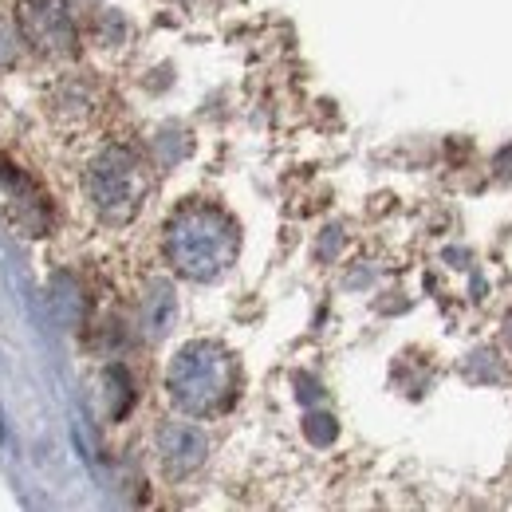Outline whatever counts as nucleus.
<instances>
[{"label": "nucleus", "instance_id": "nucleus-1", "mask_svg": "<svg viewBox=\"0 0 512 512\" xmlns=\"http://www.w3.org/2000/svg\"><path fill=\"white\" fill-rule=\"evenodd\" d=\"M166 249L182 276L217 280L237 260V225L213 205H190L170 221Z\"/></svg>", "mask_w": 512, "mask_h": 512}, {"label": "nucleus", "instance_id": "nucleus-2", "mask_svg": "<svg viewBox=\"0 0 512 512\" xmlns=\"http://www.w3.org/2000/svg\"><path fill=\"white\" fill-rule=\"evenodd\" d=\"M166 386L186 414H217L233 398L237 367L217 343H190L174 355Z\"/></svg>", "mask_w": 512, "mask_h": 512}, {"label": "nucleus", "instance_id": "nucleus-3", "mask_svg": "<svg viewBox=\"0 0 512 512\" xmlns=\"http://www.w3.org/2000/svg\"><path fill=\"white\" fill-rule=\"evenodd\" d=\"M142 190H146V178L127 150H107L87 174V197L111 221H127L142 201Z\"/></svg>", "mask_w": 512, "mask_h": 512}, {"label": "nucleus", "instance_id": "nucleus-4", "mask_svg": "<svg viewBox=\"0 0 512 512\" xmlns=\"http://www.w3.org/2000/svg\"><path fill=\"white\" fill-rule=\"evenodd\" d=\"M20 32L28 36L32 48L48 56H71L79 48L75 40V20L64 0H24L20 4Z\"/></svg>", "mask_w": 512, "mask_h": 512}, {"label": "nucleus", "instance_id": "nucleus-5", "mask_svg": "<svg viewBox=\"0 0 512 512\" xmlns=\"http://www.w3.org/2000/svg\"><path fill=\"white\" fill-rule=\"evenodd\" d=\"M162 461L170 473H190L205 461V438L193 426H166L162 430Z\"/></svg>", "mask_w": 512, "mask_h": 512}, {"label": "nucleus", "instance_id": "nucleus-6", "mask_svg": "<svg viewBox=\"0 0 512 512\" xmlns=\"http://www.w3.org/2000/svg\"><path fill=\"white\" fill-rule=\"evenodd\" d=\"M170 320H174V300H170V288H154V300L146 304V323H150V335H166Z\"/></svg>", "mask_w": 512, "mask_h": 512}, {"label": "nucleus", "instance_id": "nucleus-7", "mask_svg": "<svg viewBox=\"0 0 512 512\" xmlns=\"http://www.w3.org/2000/svg\"><path fill=\"white\" fill-rule=\"evenodd\" d=\"M16 60V36H12V28L0 20V67H8Z\"/></svg>", "mask_w": 512, "mask_h": 512}, {"label": "nucleus", "instance_id": "nucleus-8", "mask_svg": "<svg viewBox=\"0 0 512 512\" xmlns=\"http://www.w3.org/2000/svg\"><path fill=\"white\" fill-rule=\"evenodd\" d=\"M509 343H512V320H509Z\"/></svg>", "mask_w": 512, "mask_h": 512}]
</instances>
